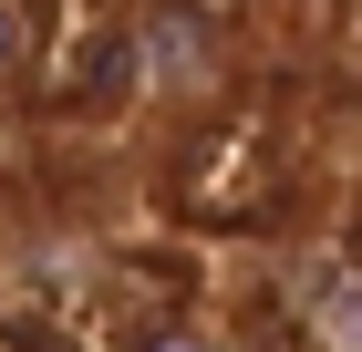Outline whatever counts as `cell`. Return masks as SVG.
Returning <instances> with one entry per match:
<instances>
[{
  "label": "cell",
  "instance_id": "cell-1",
  "mask_svg": "<svg viewBox=\"0 0 362 352\" xmlns=\"http://www.w3.org/2000/svg\"><path fill=\"white\" fill-rule=\"evenodd\" d=\"M31 62H42V21H31V0H0V93H21Z\"/></svg>",
  "mask_w": 362,
  "mask_h": 352
},
{
  "label": "cell",
  "instance_id": "cell-2",
  "mask_svg": "<svg viewBox=\"0 0 362 352\" xmlns=\"http://www.w3.org/2000/svg\"><path fill=\"white\" fill-rule=\"evenodd\" d=\"M145 352H218V342H207V331H156Z\"/></svg>",
  "mask_w": 362,
  "mask_h": 352
}]
</instances>
